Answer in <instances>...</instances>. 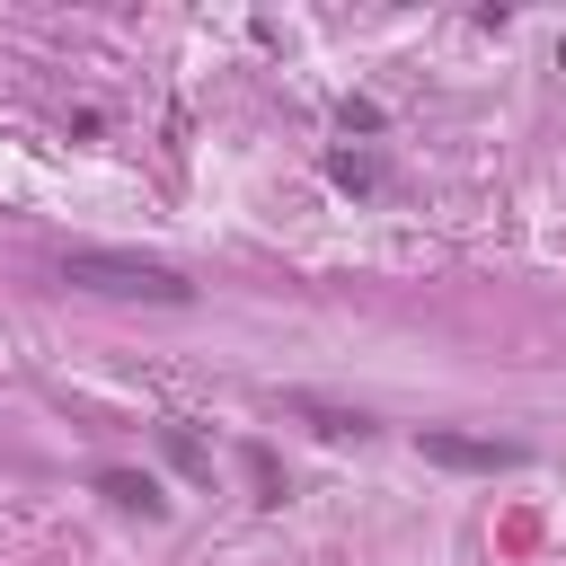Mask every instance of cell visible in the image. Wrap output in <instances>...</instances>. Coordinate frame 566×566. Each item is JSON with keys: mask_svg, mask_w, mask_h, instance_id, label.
I'll use <instances>...</instances> for the list:
<instances>
[{"mask_svg": "<svg viewBox=\"0 0 566 566\" xmlns=\"http://www.w3.org/2000/svg\"><path fill=\"white\" fill-rule=\"evenodd\" d=\"M62 274H71V283H88V292H142V301H186V283H177L168 265H150V256H115V248H71V256H62Z\"/></svg>", "mask_w": 566, "mask_h": 566, "instance_id": "6da1fadb", "label": "cell"}, {"mask_svg": "<svg viewBox=\"0 0 566 566\" xmlns=\"http://www.w3.org/2000/svg\"><path fill=\"white\" fill-rule=\"evenodd\" d=\"M424 451L451 460V469H513V460H522L513 442H469V433H424Z\"/></svg>", "mask_w": 566, "mask_h": 566, "instance_id": "7a4b0ae2", "label": "cell"}]
</instances>
